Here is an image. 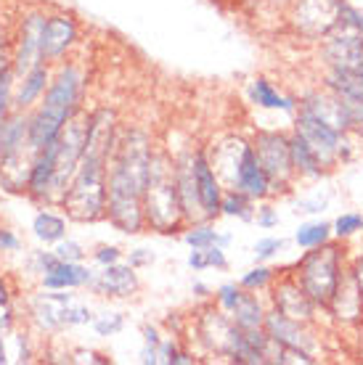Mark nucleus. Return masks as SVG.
Returning a JSON list of instances; mask_svg holds the SVG:
<instances>
[{"instance_id": "nucleus-1", "label": "nucleus", "mask_w": 363, "mask_h": 365, "mask_svg": "<svg viewBox=\"0 0 363 365\" xmlns=\"http://www.w3.org/2000/svg\"><path fill=\"white\" fill-rule=\"evenodd\" d=\"M82 88H85V83H82V74L77 66H59L48 91L43 93L40 106L35 109V114H29V146H32V151L46 148L48 143H54L56 138L61 135L64 125L82 109Z\"/></svg>"}, {"instance_id": "nucleus-2", "label": "nucleus", "mask_w": 363, "mask_h": 365, "mask_svg": "<svg viewBox=\"0 0 363 365\" xmlns=\"http://www.w3.org/2000/svg\"><path fill=\"white\" fill-rule=\"evenodd\" d=\"M144 215L146 228L156 233H175L178 228H186L181 193L175 182V159L167 151H156L151 162L149 185L144 191Z\"/></svg>"}, {"instance_id": "nucleus-3", "label": "nucleus", "mask_w": 363, "mask_h": 365, "mask_svg": "<svg viewBox=\"0 0 363 365\" xmlns=\"http://www.w3.org/2000/svg\"><path fill=\"white\" fill-rule=\"evenodd\" d=\"M347 262H350V257H347L345 241L332 238L329 244L305 249L292 273L308 292L310 299L316 302L321 310H327V304L332 302L337 286H339V278L347 270Z\"/></svg>"}, {"instance_id": "nucleus-4", "label": "nucleus", "mask_w": 363, "mask_h": 365, "mask_svg": "<svg viewBox=\"0 0 363 365\" xmlns=\"http://www.w3.org/2000/svg\"><path fill=\"white\" fill-rule=\"evenodd\" d=\"M85 135H88V111H77L66 125H64L61 135H59V156H56V173L51 191H48L46 204H59L61 207L64 196L69 191L74 173L82 162L85 154Z\"/></svg>"}, {"instance_id": "nucleus-5", "label": "nucleus", "mask_w": 363, "mask_h": 365, "mask_svg": "<svg viewBox=\"0 0 363 365\" xmlns=\"http://www.w3.org/2000/svg\"><path fill=\"white\" fill-rule=\"evenodd\" d=\"M257 162L263 165L265 175L271 178L273 196L276 193H289L292 185L297 182V173L292 165L289 151V133L284 130H257L252 138Z\"/></svg>"}, {"instance_id": "nucleus-6", "label": "nucleus", "mask_w": 363, "mask_h": 365, "mask_svg": "<svg viewBox=\"0 0 363 365\" xmlns=\"http://www.w3.org/2000/svg\"><path fill=\"white\" fill-rule=\"evenodd\" d=\"M292 130L300 133L308 140L327 170H334L339 162H347L353 156L350 143H347V133L337 130L334 125H329V122H324V119L310 114V111L297 109V114H294V128Z\"/></svg>"}, {"instance_id": "nucleus-7", "label": "nucleus", "mask_w": 363, "mask_h": 365, "mask_svg": "<svg viewBox=\"0 0 363 365\" xmlns=\"http://www.w3.org/2000/svg\"><path fill=\"white\" fill-rule=\"evenodd\" d=\"M339 6L342 0H292L289 24L294 32L310 40H321L329 35L339 21Z\"/></svg>"}, {"instance_id": "nucleus-8", "label": "nucleus", "mask_w": 363, "mask_h": 365, "mask_svg": "<svg viewBox=\"0 0 363 365\" xmlns=\"http://www.w3.org/2000/svg\"><path fill=\"white\" fill-rule=\"evenodd\" d=\"M265 331L282 347L302 349V352H308V355L318 357V360L324 355V344H321V334H318L316 323H300V320H292L284 312L268 307Z\"/></svg>"}, {"instance_id": "nucleus-9", "label": "nucleus", "mask_w": 363, "mask_h": 365, "mask_svg": "<svg viewBox=\"0 0 363 365\" xmlns=\"http://www.w3.org/2000/svg\"><path fill=\"white\" fill-rule=\"evenodd\" d=\"M271 307L300 323H318V307L300 286L294 273H279L271 286Z\"/></svg>"}, {"instance_id": "nucleus-10", "label": "nucleus", "mask_w": 363, "mask_h": 365, "mask_svg": "<svg viewBox=\"0 0 363 365\" xmlns=\"http://www.w3.org/2000/svg\"><path fill=\"white\" fill-rule=\"evenodd\" d=\"M43 27H46V16L43 14H29L21 21L19 29L16 46L11 53V69H14V80H21L35 66H40L43 58Z\"/></svg>"}, {"instance_id": "nucleus-11", "label": "nucleus", "mask_w": 363, "mask_h": 365, "mask_svg": "<svg viewBox=\"0 0 363 365\" xmlns=\"http://www.w3.org/2000/svg\"><path fill=\"white\" fill-rule=\"evenodd\" d=\"M77 297L66 289H43L29 299V315L32 323L43 334H59L66 329V310L72 307Z\"/></svg>"}, {"instance_id": "nucleus-12", "label": "nucleus", "mask_w": 363, "mask_h": 365, "mask_svg": "<svg viewBox=\"0 0 363 365\" xmlns=\"http://www.w3.org/2000/svg\"><path fill=\"white\" fill-rule=\"evenodd\" d=\"M297 109L316 114V117H321L324 122H329V125H334L337 130H342L347 135H350V133H358V122H355L350 109L345 106V101L339 98L337 93L329 91V88L310 91V93H305V96H300V98H297Z\"/></svg>"}, {"instance_id": "nucleus-13", "label": "nucleus", "mask_w": 363, "mask_h": 365, "mask_svg": "<svg viewBox=\"0 0 363 365\" xmlns=\"http://www.w3.org/2000/svg\"><path fill=\"white\" fill-rule=\"evenodd\" d=\"M88 289L96 297H106V299H130L138 294L141 281L130 262H114V265L101 267V273L93 275Z\"/></svg>"}, {"instance_id": "nucleus-14", "label": "nucleus", "mask_w": 363, "mask_h": 365, "mask_svg": "<svg viewBox=\"0 0 363 365\" xmlns=\"http://www.w3.org/2000/svg\"><path fill=\"white\" fill-rule=\"evenodd\" d=\"M194 175H197V191H199V204L204 212V220L220 217V204H223V182H220L215 167L209 162V154L204 148L194 151Z\"/></svg>"}, {"instance_id": "nucleus-15", "label": "nucleus", "mask_w": 363, "mask_h": 365, "mask_svg": "<svg viewBox=\"0 0 363 365\" xmlns=\"http://www.w3.org/2000/svg\"><path fill=\"white\" fill-rule=\"evenodd\" d=\"M327 312L332 315L337 326H350L355 329L363 320V299L361 292H358V283H355L353 273H350V265L339 278V286H337L334 297L327 304Z\"/></svg>"}, {"instance_id": "nucleus-16", "label": "nucleus", "mask_w": 363, "mask_h": 365, "mask_svg": "<svg viewBox=\"0 0 363 365\" xmlns=\"http://www.w3.org/2000/svg\"><path fill=\"white\" fill-rule=\"evenodd\" d=\"M80 37L77 21L66 14H54L46 16V27H43V58L46 61H59L69 53Z\"/></svg>"}, {"instance_id": "nucleus-17", "label": "nucleus", "mask_w": 363, "mask_h": 365, "mask_svg": "<svg viewBox=\"0 0 363 365\" xmlns=\"http://www.w3.org/2000/svg\"><path fill=\"white\" fill-rule=\"evenodd\" d=\"M175 159V182H178V193H181V204H183V215H186V222L194 225V222H202L204 220V212H202L199 204V191H197V175H194V151L186 148L181 151Z\"/></svg>"}, {"instance_id": "nucleus-18", "label": "nucleus", "mask_w": 363, "mask_h": 365, "mask_svg": "<svg viewBox=\"0 0 363 365\" xmlns=\"http://www.w3.org/2000/svg\"><path fill=\"white\" fill-rule=\"evenodd\" d=\"M231 188L244 191L247 196H252L254 201H265L273 196L271 178L265 175L263 165L257 162L252 140H249V146H247L244 154H242V162H239V167H237V178H234V185H231Z\"/></svg>"}, {"instance_id": "nucleus-19", "label": "nucleus", "mask_w": 363, "mask_h": 365, "mask_svg": "<svg viewBox=\"0 0 363 365\" xmlns=\"http://www.w3.org/2000/svg\"><path fill=\"white\" fill-rule=\"evenodd\" d=\"M56 156H59V138H56L54 143H48L46 148L37 151L32 170H29L27 193L35 201H40V204L48 201V191H51V182H54V173H56Z\"/></svg>"}, {"instance_id": "nucleus-20", "label": "nucleus", "mask_w": 363, "mask_h": 365, "mask_svg": "<svg viewBox=\"0 0 363 365\" xmlns=\"http://www.w3.org/2000/svg\"><path fill=\"white\" fill-rule=\"evenodd\" d=\"M247 96H249V103L257 106V109L284 111V114H289V117L297 114V98L284 96V93L279 91L271 80H265V77H254L252 83L247 85Z\"/></svg>"}, {"instance_id": "nucleus-21", "label": "nucleus", "mask_w": 363, "mask_h": 365, "mask_svg": "<svg viewBox=\"0 0 363 365\" xmlns=\"http://www.w3.org/2000/svg\"><path fill=\"white\" fill-rule=\"evenodd\" d=\"M93 270L82 262H64L59 259L46 275H40V283L43 289H66V292H74V289H88L93 281Z\"/></svg>"}, {"instance_id": "nucleus-22", "label": "nucleus", "mask_w": 363, "mask_h": 365, "mask_svg": "<svg viewBox=\"0 0 363 365\" xmlns=\"http://www.w3.org/2000/svg\"><path fill=\"white\" fill-rule=\"evenodd\" d=\"M289 151H292V165H294L297 180H321V178L329 175V170L318 159L313 146H310L300 133H294V130L289 133Z\"/></svg>"}, {"instance_id": "nucleus-23", "label": "nucleus", "mask_w": 363, "mask_h": 365, "mask_svg": "<svg viewBox=\"0 0 363 365\" xmlns=\"http://www.w3.org/2000/svg\"><path fill=\"white\" fill-rule=\"evenodd\" d=\"M51 80H54V77H51L48 61H43V64L35 66L29 74H24V77L16 83V88H14V109L27 111L29 106H32V103H35V101L48 91Z\"/></svg>"}, {"instance_id": "nucleus-24", "label": "nucleus", "mask_w": 363, "mask_h": 365, "mask_svg": "<svg viewBox=\"0 0 363 365\" xmlns=\"http://www.w3.org/2000/svg\"><path fill=\"white\" fill-rule=\"evenodd\" d=\"M268 307H271V304H265L257 292H244L242 299L237 302V307L228 312V315H231V320H234L242 331H252V329H263L265 326Z\"/></svg>"}, {"instance_id": "nucleus-25", "label": "nucleus", "mask_w": 363, "mask_h": 365, "mask_svg": "<svg viewBox=\"0 0 363 365\" xmlns=\"http://www.w3.org/2000/svg\"><path fill=\"white\" fill-rule=\"evenodd\" d=\"M183 241L189 244L191 249H209V247H231L234 236L231 233H220L209 225V220H202V222H194V225H186V233H183Z\"/></svg>"}, {"instance_id": "nucleus-26", "label": "nucleus", "mask_w": 363, "mask_h": 365, "mask_svg": "<svg viewBox=\"0 0 363 365\" xmlns=\"http://www.w3.org/2000/svg\"><path fill=\"white\" fill-rule=\"evenodd\" d=\"M32 233L43 244H59L61 238H66V217L51 210H40L32 220Z\"/></svg>"}, {"instance_id": "nucleus-27", "label": "nucleus", "mask_w": 363, "mask_h": 365, "mask_svg": "<svg viewBox=\"0 0 363 365\" xmlns=\"http://www.w3.org/2000/svg\"><path fill=\"white\" fill-rule=\"evenodd\" d=\"M332 238H334V230H332V222H327V220H305V222H300V228L294 230V244L302 252L329 244Z\"/></svg>"}, {"instance_id": "nucleus-28", "label": "nucleus", "mask_w": 363, "mask_h": 365, "mask_svg": "<svg viewBox=\"0 0 363 365\" xmlns=\"http://www.w3.org/2000/svg\"><path fill=\"white\" fill-rule=\"evenodd\" d=\"M254 212H257V201L247 196L239 188H226L223 193V204H220V215L226 217H237L242 222H254Z\"/></svg>"}, {"instance_id": "nucleus-29", "label": "nucleus", "mask_w": 363, "mask_h": 365, "mask_svg": "<svg viewBox=\"0 0 363 365\" xmlns=\"http://www.w3.org/2000/svg\"><path fill=\"white\" fill-rule=\"evenodd\" d=\"M276 275L279 273H276L268 262H254V267H249V270L239 278V286H242L244 292H271Z\"/></svg>"}, {"instance_id": "nucleus-30", "label": "nucleus", "mask_w": 363, "mask_h": 365, "mask_svg": "<svg viewBox=\"0 0 363 365\" xmlns=\"http://www.w3.org/2000/svg\"><path fill=\"white\" fill-rule=\"evenodd\" d=\"M332 230H334V238H339V241H350V238L361 236L363 212H342V215L332 222Z\"/></svg>"}, {"instance_id": "nucleus-31", "label": "nucleus", "mask_w": 363, "mask_h": 365, "mask_svg": "<svg viewBox=\"0 0 363 365\" xmlns=\"http://www.w3.org/2000/svg\"><path fill=\"white\" fill-rule=\"evenodd\" d=\"M141 334H144V349H141V363L146 365H156L162 363V355H159V347H162V334H159V329L156 326H149L146 323L144 329H141Z\"/></svg>"}, {"instance_id": "nucleus-32", "label": "nucleus", "mask_w": 363, "mask_h": 365, "mask_svg": "<svg viewBox=\"0 0 363 365\" xmlns=\"http://www.w3.org/2000/svg\"><path fill=\"white\" fill-rule=\"evenodd\" d=\"M125 329V315L122 312H101L93 318V331L99 336H117Z\"/></svg>"}, {"instance_id": "nucleus-33", "label": "nucleus", "mask_w": 363, "mask_h": 365, "mask_svg": "<svg viewBox=\"0 0 363 365\" xmlns=\"http://www.w3.org/2000/svg\"><path fill=\"white\" fill-rule=\"evenodd\" d=\"M287 247V241L282 236H263L257 238V244L252 247L254 262H271L273 257H279V252Z\"/></svg>"}, {"instance_id": "nucleus-34", "label": "nucleus", "mask_w": 363, "mask_h": 365, "mask_svg": "<svg viewBox=\"0 0 363 365\" xmlns=\"http://www.w3.org/2000/svg\"><path fill=\"white\" fill-rule=\"evenodd\" d=\"M273 365H316L318 357L308 355V352H302V349H292V347H276L273 352Z\"/></svg>"}, {"instance_id": "nucleus-35", "label": "nucleus", "mask_w": 363, "mask_h": 365, "mask_svg": "<svg viewBox=\"0 0 363 365\" xmlns=\"http://www.w3.org/2000/svg\"><path fill=\"white\" fill-rule=\"evenodd\" d=\"M14 69L0 77V125L9 119V114L14 111Z\"/></svg>"}, {"instance_id": "nucleus-36", "label": "nucleus", "mask_w": 363, "mask_h": 365, "mask_svg": "<svg viewBox=\"0 0 363 365\" xmlns=\"http://www.w3.org/2000/svg\"><path fill=\"white\" fill-rule=\"evenodd\" d=\"M54 252L59 259H64V262H82L85 259V249H82L80 241H72V238H61L59 244H54Z\"/></svg>"}, {"instance_id": "nucleus-37", "label": "nucleus", "mask_w": 363, "mask_h": 365, "mask_svg": "<svg viewBox=\"0 0 363 365\" xmlns=\"http://www.w3.org/2000/svg\"><path fill=\"white\" fill-rule=\"evenodd\" d=\"M242 294H244V289L239 283H223L218 292H215V302H218V307L223 312H231L237 307V302L242 299Z\"/></svg>"}, {"instance_id": "nucleus-38", "label": "nucleus", "mask_w": 363, "mask_h": 365, "mask_svg": "<svg viewBox=\"0 0 363 365\" xmlns=\"http://www.w3.org/2000/svg\"><path fill=\"white\" fill-rule=\"evenodd\" d=\"M254 222H257V228L263 230H273L279 228V222H282V217H279V210L273 207V204H268V199L257 207V212H254Z\"/></svg>"}, {"instance_id": "nucleus-39", "label": "nucleus", "mask_w": 363, "mask_h": 365, "mask_svg": "<svg viewBox=\"0 0 363 365\" xmlns=\"http://www.w3.org/2000/svg\"><path fill=\"white\" fill-rule=\"evenodd\" d=\"M339 21H345L347 27H353L363 40V11L358 9V6L342 0V6H339Z\"/></svg>"}, {"instance_id": "nucleus-40", "label": "nucleus", "mask_w": 363, "mask_h": 365, "mask_svg": "<svg viewBox=\"0 0 363 365\" xmlns=\"http://www.w3.org/2000/svg\"><path fill=\"white\" fill-rule=\"evenodd\" d=\"M93 310L91 307H85V304H80V302H74L72 307L66 310V329H74V326H88V323H93Z\"/></svg>"}, {"instance_id": "nucleus-41", "label": "nucleus", "mask_w": 363, "mask_h": 365, "mask_svg": "<svg viewBox=\"0 0 363 365\" xmlns=\"http://www.w3.org/2000/svg\"><path fill=\"white\" fill-rule=\"evenodd\" d=\"M327 207H329V196L316 193V196H310V199L297 201V204H294V212H297V215H321Z\"/></svg>"}, {"instance_id": "nucleus-42", "label": "nucleus", "mask_w": 363, "mask_h": 365, "mask_svg": "<svg viewBox=\"0 0 363 365\" xmlns=\"http://www.w3.org/2000/svg\"><path fill=\"white\" fill-rule=\"evenodd\" d=\"M122 249L114 247V244H104V247H99L96 252H93V259L99 262L101 267H106V265H114V262H122Z\"/></svg>"}, {"instance_id": "nucleus-43", "label": "nucleus", "mask_w": 363, "mask_h": 365, "mask_svg": "<svg viewBox=\"0 0 363 365\" xmlns=\"http://www.w3.org/2000/svg\"><path fill=\"white\" fill-rule=\"evenodd\" d=\"M204 252H207L209 267H215V270H228L226 249H223V247H209V249H204Z\"/></svg>"}, {"instance_id": "nucleus-44", "label": "nucleus", "mask_w": 363, "mask_h": 365, "mask_svg": "<svg viewBox=\"0 0 363 365\" xmlns=\"http://www.w3.org/2000/svg\"><path fill=\"white\" fill-rule=\"evenodd\" d=\"M14 326H16V320H14L11 304L0 302V336H9L11 331H14Z\"/></svg>"}, {"instance_id": "nucleus-45", "label": "nucleus", "mask_w": 363, "mask_h": 365, "mask_svg": "<svg viewBox=\"0 0 363 365\" xmlns=\"http://www.w3.org/2000/svg\"><path fill=\"white\" fill-rule=\"evenodd\" d=\"M156 257H154V252H149V249H133L130 255H127V262L136 267H146V265H151Z\"/></svg>"}, {"instance_id": "nucleus-46", "label": "nucleus", "mask_w": 363, "mask_h": 365, "mask_svg": "<svg viewBox=\"0 0 363 365\" xmlns=\"http://www.w3.org/2000/svg\"><path fill=\"white\" fill-rule=\"evenodd\" d=\"M0 249H3V252H19V249H21V241H19V236L14 230L0 228Z\"/></svg>"}, {"instance_id": "nucleus-47", "label": "nucleus", "mask_w": 363, "mask_h": 365, "mask_svg": "<svg viewBox=\"0 0 363 365\" xmlns=\"http://www.w3.org/2000/svg\"><path fill=\"white\" fill-rule=\"evenodd\" d=\"M74 363H96V365H106L109 360L104 355H99V352H91V349H77V352H72Z\"/></svg>"}, {"instance_id": "nucleus-48", "label": "nucleus", "mask_w": 363, "mask_h": 365, "mask_svg": "<svg viewBox=\"0 0 363 365\" xmlns=\"http://www.w3.org/2000/svg\"><path fill=\"white\" fill-rule=\"evenodd\" d=\"M350 273H353L355 283H358V292H361V299H363V252L361 255H353L350 257Z\"/></svg>"}, {"instance_id": "nucleus-49", "label": "nucleus", "mask_w": 363, "mask_h": 365, "mask_svg": "<svg viewBox=\"0 0 363 365\" xmlns=\"http://www.w3.org/2000/svg\"><path fill=\"white\" fill-rule=\"evenodd\" d=\"M189 267L191 270H197V273H199V270H207L209 267L207 252H204V249H194V252L189 255Z\"/></svg>"}, {"instance_id": "nucleus-50", "label": "nucleus", "mask_w": 363, "mask_h": 365, "mask_svg": "<svg viewBox=\"0 0 363 365\" xmlns=\"http://www.w3.org/2000/svg\"><path fill=\"white\" fill-rule=\"evenodd\" d=\"M194 363H197V357L191 355V352H186V349H178L175 357L170 360V365H194Z\"/></svg>"}, {"instance_id": "nucleus-51", "label": "nucleus", "mask_w": 363, "mask_h": 365, "mask_svg": "<svg viewBox=\"0 0 363 365\" xmlns=\"http://www.w3.org/2000/svg\"><path fill=\"white\" fill-rule=\"evenodd\" d=\"M0 302H6V304H11V289H9V281L0 275Z\"/></svg>"}, {"instance_id": "nucleus-52", "label": "nucleus", "mask_w": 363, "mask_h": 365, "mask_svg": "<svg viewBox=\"0 0 363 365\" xmlns=\"http://www.w3.org/2000/svg\"><path fill=\"white\" fill-rule=\"evenodd\" d=\"M6 72H11V56H6V51H3V46H0V77Z\"/></svg>"}, {"instance_id": "nucleus-53", "label": "nucleus", "mask_w": 363, "mask_h": 365, "mask_svg": "<svg viewBox=\"0 0 363 365\" xmlns=\"http://www.w3.org/2000/svg\"><path fill=\"white\" fill-rule=\"evenodd\" d=\"M191 292L197 294V297H202V299H207L209 294H212V292H209V286H204V283H199V281L191 286Z\"/></svg>"}, {"instance_id": "nucleus-54", "label": "nucleus", "mask_w": 363, "mask_h": 365, "mask_svg": "<svg viewBox=\"0 0 363 365\" xmlns=\"http://www.w3.org/2000/svg\"><path fill=\"white\" fill-rule=\"evenodd\" d=\"M355 334H358V336H355V341H358V347H355V352H358V357L363 360V320L358 323V326H355Z\"/></svg>"}, {"instance_id": "nucleus-55", "label": "nucleus", "mask_w": 363, "mask_h": 365, "mask_svg": "<svg viewBox=\"0 0 363 365\" xmlns=\"http://www.w3.org/2000/svg\"><path fill=\"white\" fill-rule=\"evenodd\" d=\"M11 357H9V347H6V339L0 336V365H6Z\"/></svg>"}, {"instance_id": "nucleus-56", "label": "nucleus", "mask_w": 363, "mask_h": 365, "mask_svg": "<svg viewBox=\"0 0 363 365\" xmlns=\"http://www.w3.org/2000/svg\"><path fill=\"white\" fill-rule=\"evenodd\" d=\"M265 3H273V6H279V3H282V6H289L292 0H265Z\"/></svg>"}, {"instance_id": "nucleus-57", "label": "nucleus", "mask_w": 363, "mask_h": 365, "mask_svg": "<svg viewBox=\"0 0 363 365\" xmlns=\"http://www.w3.org/2000/svg\"><path fill=\"white\" fill-rule=\"evenodd\" d=\"M3 128V125H0ZM0 154H3V133H0Z\"/></svg>"}]
</instances>
